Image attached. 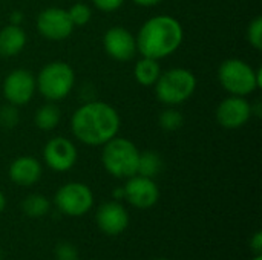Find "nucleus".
Returning a JSON list of instances; mask_svg holds the SVG:
<instances>
[{"instance_id":"f257e3e1","label":"nucleus","mask_w":262,"mask_h":260,"mask_svg":"<svg viewBox=\"0 0 262 260\" xmlns=\"http://www.w3.org/2000/svg\"><path fill=\"white\" fill-rule=\"evenodd\" d=\"M121 120L115 107L103 101H89L80 106L71 118L74 136L86 146H103L118 135Z\"/></svg>"},{"instance_id":"f03ea898","label":"nucleus","mask_w":262,"mask_h":260,"mask_svg":"<svg viewBox=\"0 0 262 260\" xmlns=\"http://www.w3.org/2000/svg\"><path fill=\"white\" fill-rule=\"evenodd\" d=\"M184 38L181 23L167 14L150 17L140 28L135 40L137 51L147 58L161 60L175 54Z\"/></svg>"},{"instance_id":"7ed1b4c3","label":"nucleus","mask_w":262,"mask_h":260,"mask_svg":"<svg viewBox=\"0 0 262 260\" xmlns=\"http://www.w3.org/2000/svg\"><path fill=\"white\" fill-rule=\"evenodd\" d=\"M261 69H253L247 61L239 58H229L220 64L218 80L221 86L230 93L247 97L259 89L262 84Z\"/></svg>"},{"instance_id":"20e7f679","label":"nucleus","mask_w":262,"mask_h":260,"mask_svg":"<svg viewBox=\"0 0 262 260\" xmlns=\"http://www.w3.org/2000/svg\"><path fill=\"white\" fill-rule=\"evenodd\" d=\"M138 156V147L126 138L114 136L106 144H103L101 162L106 172L115 178L127 179L137 175Z\"/></svg>"},{"instance_id":"39448f33","label":"nucleus","mask_w":262,"mask_h":260,"mask_svg":"<svg viewBox=\"0 0 262 260\" xmlns=\"http://www.w3.org/2000/svg\"><path fill=\"white\" fill-rule=\"evenodd\" d=\"M155 86L157 98L167 106L186 103L196 90V77L186 67H173L161 72Z\"/></svg>"},{"instance_id":"423d86ee","label":"nucleus","mask_w":262,"mask_h":260,"mask_svg":"<svg viewBox=\"0 0 262 260\" xmlns=\"http://www.w3.org/2000/svg\"><path fill=\"white\" fill-rule=\"evenodd\" d=\"M75 84V72L64 61H51L45 64L35 77L37 90L49 101L66 98Z\"/></svg>"},{"instance_id":"0eeeda50","label":"nucleus","mask_w":262,"mask_h":260,"mask_svg":"<svg viewBox=\"0 0 262 260\" xmlns=\"http://www.w3.org/2000/svg\"><path fill=\"white\" fill-rule=\"evenodd\" d=\"M55 207L66 216H83L94 205V193L83 182H68L61 185L54 198Z\"/></svg>"},{"instance_id":"6e6552de","label":"nucleus","mask_w":262,"mask_h":260,"mask_svg":"<svg viewBox=\"0 0 262 260\" xmlns=\"http://www.w3.org/2000/svg\"><path fill=\"white\" fill-rule=\"evenodd\" d=\"M37 31L41 37L51 41L66 40L72 31L74 25L69 18V14L63 8H46L37 17Z\"/></svg>"},{"instance_id":"1a4fd4ad","label":"nucleus","mask_w":262,"mask_h":260,"mask_svg":"<svg viewBox=\"0 0 262 260\" xmlns=\"http://www.w3.org/2000/svg\"><path fill=\"white\" fill-rule=\"evenodd\" d=\"M35 90V77L28 69H14L3 81V95L6 101L15 107L28 104Z\"/></svg>"},{"instance_id":"9d476101","label":"nucleus","mask_w":262,"mask_h":260,"mask_svg":"<svg viewBox=\"0 0 262 260\" xmlns=\"http://www.w3.org/2000/svg\"><path fill=\"white\" fill-rule=\"evenodd\" d=\"M78 158L75 144L64 136L51 138L43 149V159L46 166L54 172H68L71 170Z\"/></svg>"},{"instance_id":"9b49d317","label":"nucleus","mask_w":262,"mask_h":260,"mask_svg":"<svg viewBox=\"0 0 262 260\" xmlns=\"http://www.w3.org/2000/svg\"><path fill=\"white\" fill-rule=\"evenodd\" d=\"M252 115V104L246 100V97L230 95L226 100H223L216 107L218 124L230 130L246 126Z\"/></svg>"},{"instance_id":"f8f14e48","label":"nucleus","mask_w":262,"mask_h":260,"mask_svg":"<svg viewBox=\"0 0 262 260\" xmlns=\"http://www.w3.org/2000/svg\"><path fill=\"white\" fill-rule=\"evenodd\" d=\"M124 190V199L135 208L146 210L154 207L160 199V188L152 178L134 175L127 178Z\"/></svg>"},{"instance_id":"ddd939ff","label":"nucleus","mask_w":262,"mask_h":260,"mask_svg":"<svg viewBox=\"0 0 262 260\" xmlns=\"http://www.w3.org/2000/svg\"><path fill=\"white\" fill-rule=\"evenodd\" d=\"M103 46L107 55L117 61H129L138 52L135 37L123 26L109 28L103 37Z\"/></svg>"},{"instance_id":"4468645a","label":"nucleus","mask_w":262,"mask_h":260,"mask_svg":"<svg viewBox=\"0 0 262 260\" xmlns=\"http://www.w3.org/2000/svg\"><path fill=\"white\" fill-rule=\"evenodd\" d=\"M97 225L107 236L121 234L129 225V213L118 201H109L97 210Z\"/></svg>"},{"instance_id":"2eb2a0df","label":"nucleus","mask_w":262,"mask_h":260,"mask_svg":"<svg viewBox=\"0 0 262 260\" xmlns=\"http://www.w3.org/2000/svg\"><path fill=\"white\" fill-rule=\"evenodd\" d=\"M41 173V164L34 156H18L9 166V179L21 187H29L38 182Z\"/></svg>"},{"instance_id":"dca6fc26","label":"nucleus","mask_w":262,"mask_h":260,"mask_svg":"<svg viewBox=\"0 0 262 260\" xmlns=\"http://www.w3.org/2000/svg\"><path fill=\"white\" fill-rule=\"evenodd\" d=\"M26 46V32L20 25H8L0 29V55L14 57Z\"/></svg>"},{"instance_id":"f3484780","label":"nucleus","mask_w":262,"mask_h":260,"mask_svg":"<svg viewBox=\"0 0 262 260\" xmlns=\"http://www.w3.org/2000/svg\"><path fill=\"white\" fill-rule=\"evenodd\" d=\"M161 75V66L158 60L143 57L141 60L137 61L134 67V77L138 84L141 86H154Z\"/></svg>"},{"instance_id":"a211bd4d","label":"nucleus","mask_w":262,"mask_h":260,"mask_svg":"<svg viewBox=\"0 0 262 260\" xmlns=\"http://www.w3.org/2000/svg\"><path fill=\"white\" fill-rule=\"evenodd\" d=\"M163 158L154 152V150H146L141 152L138 156V167H137V175L146 176V178H155L161 173L163 170Z\"/></svg>"},{"instance_id":"6ab92c4d","label":"nucleus","mask_w":262,"mask_h":260,"mask_svg":"<svg viewBox=\"0 0 262 260\" xmlns=\"http://www.w3.org/2000/svg\"><path fill=\"white\" fill-rule=\"evenodd\" d=\"M60 118H61L60 109L52 101V103L43 104V106H40L37 109L35 116H34V121H35V126L40 130L49 132V130H52V129H55L58 126Z\"/></svg>"},{"instance_id":"aec40b11","label":"nucleus","mask_w":262,"mask_h":260,"mask_svg":"<svg viewBox=\"0 0 262 260\" xmlns=\"http://www.w3.org/2000/svg\"><path fill=\"white\" fill-rule=\"evenodd\" d=\"M21 210H23V213L26 216H29L32 219L43 218V216H46L49 213L51 202L43 195H29V196H26L23 199Z\"/></svg>"},{"instance_id":"412c9836","label":"nucleus","mask_w":262,"mask_h":260,"mask_svg":"<svg viewBox=\"0 0 262 260\" xmlns=\"http://www.w3.org/2000/svg\"><path fill=\"white\" fill-rule=\"evenodd\" d=\"M158 124L166 132H175L183 127L184 118H183L181 112H178L177 109H166L160 113Z\"/></svg>"},{"instance_id":"4be33fe9","label":"nucleus","mask_w":262,"mask_h":260,"mask_svg":"<svg viewBox=\"0 0 262 260\" xmlns=\"http://www.w3.org/2000/svg\"><path fill=\"white\" fill-rule=\"evenodd\" d=\"M68 14H69V18H71L74 28H77V26L78 28L80 26H86L91 21V18H92V9H91V6L86 5V3H81V2L72 5L68 9Z\"/></svg>"},{"instance_id":"5701e85b","label":"nucleus","mask_w":262,"mask_h":260,"mask_svg":"<svg viewBox=\"0 0 262 260\" xmlns=\"http://www.w3.org/2000/svg\"><path fill=\"white\" fill-rule=\"evenodd\" d=\"M247 40L249 43L256 49V51H261L262 49V17L258 15L255 17L249 28H247Z\"/></svg>"},{"instance_id":"b1692460","label":"nucleus","mask_w":262,"mask_h":260,"mask_svg":"<svg viewBox=\"0 0 262 260\" xmlns=\"http://www.w3.org/2000/svg\"><path fill=\"white\" fill-rule=\"evenodd\" d=\"M54 254L57 260H78V250L69 242H60L55 247Z\"/></svg>"},{"instance_id":"393cba45","label":"nucleus","mask_w":262,"mask_h":260,"mask_svg":"<svg viewBox=\"0 0 262 260\" xmlns=\"http://www.w3.org/2000/svg\"><path fill=\"white\" fill-rule=\"evenodd\" d=\"M18 123V112L15 109V106L9 104L6 107L0 109V124L5 127H14Z\"/></svg>"},{"instance_id":"a878e982","label":"nucleus","mask_w":262,"mask_h":260,"mask_svg":"<svg viewBox=\"0 0 262 260\" xmlns=\"http://www.w3.org/2000/svg\"><path fill=\"white\" fill-rule=\"evenodd\" d=\"M95 8L103 11V12H112L117 11L123 6L124 0H92Z\"/></svg>"},{"instance_id":"bb28decb","label":"nucleus","mask_w":262,"mask_h":260,"mask_svg":"<svg viewBox=\"0 0 262 260\" xmlns=\"http://www.w3.org/2000/svg\"><path fill=\"white\" fill-rule=\"evenodd\" d=\"M250 250L255 253V256L262 254V233L261 231H256L252 239H250Z\"/></svg>"},{"instance_id":"cd10ccee","label":"nucleus","mask_w":262,"mask_h":260,"mask_svg":"<svg viewBox=\"0 0 262 260\" xmlns=\"http://www.w3.org/2000/svg\"><path fill=\"white\" fill-rule=\"evenodd\" d=\"M135 5H140V6H144V8H150V6H157L160 5L163 0H132Z\"/></svg>"},{"instance_id":"c85d7f7f","label":"nucleus","mask_w":262,"mask_h":260,"mask_svg":"<svg viewBox=\"0 0 262 260\" xmlns=\"http://www.w3.org/2000/svg\"><path fill=\"white\" fill-rule=\"evenodd\" d=\"M12 25H20L21 23V20H23V15H21V12H12Z\"/></svg>"},{"instance_id":"c756f323","label":"nucleus","mask_w":262,"mask_h":260,"mask_svg":"<svg viewBox=\"0 0 262 260\" xmlns=\"http://www.w3.org/2000/svg\"><path fill=\"white\" fill-rule=\"evenodd\" d=\"M114 198H117V199H124V190H123V187L121 188H117V190H114Z\"/></svg>"},{"instance_id":"7c9ffc66","label":"nucleus","mask_w":262,"mask_h":260,"mask_svg":"<svg viewBox=\"0 0 262 260\" xmlns=\"http://www.w3.org/2000/svg\"><path fill=\"white\" fill-rule=\"evenodd\" d=\"M5 207H6V198H5V195L0 192V213L5 210Z\"/></svg>"},{"instance_id":"2f4dec72","label":"nucleus","mask_w":262,"mask_h":260,"mask_svg":"<svg viewBox=\"0 0 262 260\" xmlns=\"http://www.w3.org/2000/svg\"><path fill=\"white\" fill-rule=\"evenodd\" d=\"M252 260H262V256L261 254H258V256H255V257H253Z\"/></svg>"},{"instance_id":"473e14b6","label":"nucleus","mask_w":262,"mask_h":260,"mask_svg":"<svg viewBox=\"0 0 262 260\" xmlns=\"http://www.w3.org/2000/svg\"><path fill=\"white\" fill-rule=\"evenodd\" d=\"M3 259V253H2V250H0V260Z\"/></svg>"},{"instance_id":"72a5a7b5","label":"nucleus","mask_w":262,"mask_h":260,"mask_svg":"<svg viewBox=\"0 0 262 260\" xmlns=\"http://www.w3.org/2000/svg\"><path fill=\"white\" fill-rule=\"evenodd\" d=\"M157 260H169V259H157Z\"/></svg>"}]
</instances>
